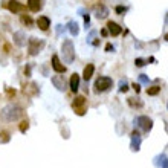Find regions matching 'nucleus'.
<instances>
[{
  "label": "nucleus",
  "mask_w": 168,
  "mask_h": 168,
  "mask_svg": "<svg viewBox=\"0 0 168 168\" xmlns=\"http://www.w3.org/2000/svg\"><path fill=\"white\" fill-rule=\"evenodd\" d=\"M23 115V110L15 106V104H8L2 109L0 112V118L5 121V122H14V121H18Z\"/></svg>",
  "instance_id": "f257e3e1"
},
{
  "label": "nucleus",
  "mask_w": 168,
  "mask_h": 168,
  "mask_svg": "<svg viewBox=\"0 0 168 168\" xmlns=\"http://www.w3.org/2000/svg\"><path fill=\"white\" fill-rule=\"evenodd\" d=\"M61 50H63V58H64V61L70 64V63L75 60V47H74V43H72V40H69V38L63 40Z\"/></svg>",
  "instance_id": "f03ea898"
},
{
  "label": "nucleus",
  "mask_w": 168,
  "mask_h": 168,
  "mask_svg": "<svg viewBox=\"0 0 168 168\" xmlns=\"http://www.w3.org/2000/svg\"><path fill=\"white\" fill-rule=\"evenodd\" d=\"M113 86V80L110 77H99L96 81H95V93H102V92H107L110 87Z\"/></svg>",
  "instance_id": "7ed1b4c3"
},
{
  "label": "nucleus",
  "mask_w": 168,
  "mask_h": 168,
  "mask_svg": "<svg viewBox=\"0 0 168 168\" xmlns=\"http://www.w3.org/2000/svg\"><path fill=\"white\" fill-rule=\"evenodd\" d=\"M43 46H44V42H43V40H38V38H35V37L29 38V42H28V50H29V55H32V57L38 55L40 50L43 49Z\"/></svg>",
  "instance_id": "20e7f679"
},
{
  "label": "nucleus",
  "mask_w": 168,
  "mask_h": 168,
  "mask_svg": "<svg viewBox=\"0 0 168 168\" xmlns=\"http://www.w3.org/2000/svg\"><path fill=\"white\" fill-rule=\"evenodd\" d=\"M72 109L75 110V113L78 115V116H83L84 113H86V110H87V107H86V98L84 96H75V99H74V102H72Z\"/></svg>",
  "instance_id": "39448f33"
},
{
  "label": "nucleus",
  "mask_w": 168,
  "mask_h": 168,
  "mask_svg": "<svg viewBox=\"0 0 168 168\" xmlns=\"http://www.w3.org/2000/svg\"><path fill=\"white\" fill-rule=\"evenodd\" d=\"M134 124L136 127H139L142 131H150L151 130V127H153V121L148 118V116H138L136 119H134Z\"/></svg>",
  "instance_id": "423d86ee"
},
{
  "label": "nucleus",
  "mask_w": 168,
  "mask_h": 168,
  "mask_svg": "<svg viewBox=\"0 0 168 168\" xmlns=\"http://www.w3.org/2000/svg\"><path fill=\"white\" fill-rule=\"evenodd\" d=\"M130 138H131V142H130L131 150H133V151H139V148H141V142H142V136H141V133L134 130V131H131Z\"/></svg>",
  "instance_id": "0eeeda50"
},
{
  "label": "nucleus",
  "mask_w": 168,
  "mask_h": 168,
  "mask_svg": "<svg viewBox=\"0 0 168 168\" xmlns=\"http://www.w3.org/2000/svg\"><path fill=\"white\" fill-rule=\"evenodd\" d=\"M52 84H54V87H57V90H60V92H64V90H66V80H64L63 75H55V77H52Z\"/></svg>",
  "instance_id": "6e6552de"
},
{
  "label": "nucleus",
  "mask_w": 168,
  "mask_h": 168,
  "mask_svg": "<svg viewBox=\"0 0 168 168\" xmlns=\"http://www.w3.org/2000/svg\"><path fill=\"white\" fill-rule=\"evenodd\" d=\"M8 9H9L11 12H14V14H18V12H23V11L26 9V6H25L23 3L17 2V0H11V2L8 3Z\"/></svg>",
  "instance_id": "1a4fd4ad"
},
{
  "label": "nucleus",
  "mask_w": 168,
  "mask_h": 168,
  "mask_svg": "<svg viewBox=\"0 0 168 168\" xmlns=\"http://www.w3.org/2000/svg\"><path fill=\"white\" fill-rule=\"evenodd\" d=\"M52 69L57 72V74H64L66 72V67L61 64V61H60V58H58V55H54L52 57Z\"/></svg>",
  "instance_id": "9d476101"
},
{
  "label": "nucleus",
  "mask_w": 168,
  "mask_h": 168,
  "mask_svg": "<svg viewBox=\"0 0 168 168\" xmlns=\"http://www.w3.org/2000/svg\"><path fill=\"white\" fill-rule=\"evenodd\" d=\"M107 31H109L113 37H118V35L122 32V28H121L118 23H115V22H109V23H107Z\"/></svg>",
  "instance_id": "9b49d317"
},
{
  "label": "nucleus",
  "mask_w": 168,
  "mask_h": 168,
  "mask_svg": "<svg viewBox=\"0 0 168 168\" xmlns=\"http://www.w3.org/2000/svg\"><path fill=\"white\" fill-rule=\"evenodd\" d=\"M14 43H15L18 47H23V46L26 44V35H25L23 31H17V32H14Z\"/></svg>",
  "instance_id": "f8f14e48"
},
{
  "label": "nucleus",
  "mask_w": 168,
  "mask_h": 168,
  "mask_svg": "<svg viewBox=\"0 0 168 168\" xmlns=\"http://www.w3.org/2000/svg\"><path fill=\"white\" fill-rule=\"evenodd\" d=\"M37 26H38L42 31H47L49 26H50V20H49V17H46V15H40V17L37 18Z\"/></svg>",
  "instance_id": "ddd939ff"
},
{
  "label": "nucleus",
  "mask_w": 168,
  "mask_h": 168,
  "mask_svg": "<svg viewBox=\"0 0 168 168\" xmlns=\"http://www.w3.org/2000/svg\"><path fill=\"white\" fill-rule=\"evenodd\" d=\"M154 165L158 168H168V158L165 154H159L154 158Z\"/></svg>",
  "instance_id": "4468645a"
},
{
  "label": "nucleus",
  "mask_w": 168,
  "mask_h": 168,
  "mask_svg": "<svg viewBox=\"0 0 168 168\" xmlns=\"http://www.w3.org/2000/svg\"><path fill=\"white\" fill-rule=\"evenodd\" d=\"M78 89H80V75L72 74V77H70V90L75 93V92H78Z\"/></svg>",
  "instance_id": "2eb2a0df"
},
{
  "label": "nucleus",
  "mask_w": 168,
  "mask_h": 168,
  "mask_svg": "<svg viewBox=\"0 0 168 168\" xmlns=\"http://www.w3.org/2000/svg\"><path fill=\"white\" fill-rule=\"evenodd\" d=\"M43 3L42 0H28V8L32 11V12H38L42 9Z\"/></svg>",
  "instance_id": "dca6fc26"
},
{
  "label": "nucleus",
  "mask_w": 168,
  "mask_h": 168,
  "mask_svg": "<svg viewBox=\"0 0 168 168\" xmlns=\"http://www.w3.org/2000/svg\"><path fill=\"white\" fill-rule=\"evenodd\" d=\"M93 72H95V66L93 64H87L86 67H84V72H83V78L86 81H89L90 78H92V75H93Z\"/></svg>",
  "instance_id": "f3484780"
},
{
  "label": "nucleus",
  "mask_w": 168,
  "mask_h": 168,
  "mask_svg": "<svg viewBox=\"0 0 168 168\" xmlns=\"http://www.w3.org/2000/svg\"><path fill=\"white\" fill-rule=\"evenodd\" d=\"M107 15H109V9L104 5H99V8L96 9V17L98 18H106Z\"/></svg>",
  "instance_id": "a211bd4d"
},
{
  "label": "nucleus",
  "mask_w": 168,
  "mask_h": 168,
  "mask_svg": "<svg viewBox=\"0 0 168 168\" xmlns=\"http://www.w3.org/2000/svg\"><path fill=\"white\" fill-rule=\"evenodd\" d=\"M67 28H69V31H70V34H72L74 37H77V35L80 34V28H78V23H77V22H69Z\"/></svg>",
  "instance_id": "6ab92c4d"
},
{
  "label": "nucleus",
  "mask_w": 168,
  "mask_h": 168,
  "mask_svg": "<svg viewBox=\"0 0 168 168\" xmlns=\"http://www.w3.org/2000/svg\"><path fill=\"white\" fill-rule=\"evenodd\" d=\"M159 92H161V87H159V86H151V87L147 89V93H148L150 96H154V95H158Z\"/></svg>",
  "instance_id": "aec40b11"
},
{
  "label": "nucleus",
  "mask_w": 168,
  "mask_h": 168,
  "mask_svg": "<svg viewBox=\"0 0 168 168\" xmlns=\"http://www.w3.org/2000/svg\"><path fill=\"white\" fill-rule=\"evenodd\" d=\"M9 134L6 131H0V144H8L9 142Z\"/></svg>",
  "instance_id": "412c9836"
},
{
  "label": "nucleus",
  "mask_w": 168,
  "mask_h": 168,
  "mask_svg": "<svg viewBox=\"0 0 168 168\" xmlns=\"http://www.w3.org/2000/svg\"><path fill=\"white\" fill-rule=\"evenodd\" d=\"M128 104H130L131 107H142V106H144L142 101H134V98H128Z\"/></svg>",
  "instance_id": "4be33fe9"
},
{
  "label": "nucleus",
  "mask_w": 168,
  "mask_h": 168,
  "mask_svg": "<svg viewBox=\"0 0 168 168\" xmlns=\"http://www.w3.org/2000/svg\"><path fill=\"white\" fill-rule=\"evenodd\" d=\"M22 22H23V25H28V26L32 25V18H31L29 15H23V17H22Z\"/></svg>",
  "instance_id": "5701e85b"
},
{
  "label": "nucleus",
  "mask_w": 168,
  "mask_h": 168,
  "mask_svg": "<svg viewBox=\"0 0 168 168\" xmlns=\"http://www.w3.org/2000/svg\"><path fill=\"white\" fill-rule=\"evenodd\" d=\"M139 81H141L142 84H148L150 83V78H148L145 74H141V75H139Z\"/></svg>",
  "instance_id": "b1692460"
},
{
  "label": "nucleus",
  "mask_w": 168,
  "mask_h": 168,
  "mask_svg": "<svg viewBox=\"0 0 168 168\" xmlns=\"http://www.w3.org/2000/svg\"><path fill=\"white\" fill-rule=\"evenodd\" d=\"M28 128H29V122H28V121H23V122L20 124V131H22V133H25Z\"/></svg>",
  "instance_id": "393cba45"
},
{
  "label": "nucleus",
  "mask_w": 168,
  "mask_h": 168,
  "mask_svg": "<svg viewBox=\"0 0 168 168\" xmlns=\"http://www.w3.org/2000/svg\"><path fill=\"white\" fill-rule=\"evenodd\" d=\"M128 90V86H127V83L122 80L121 83H119V92H127Z\"/></svg>",
  "instance_id": "a878e982"
},
{
  "label": "nucleus",
  "mask_w": 168,
  "mask_h": 168,
  "mask_svg": "<svg viewBox=\"0 0 168 168\" xmlns=\"http://www.w3.org/2000/svg\"><path fill=\"white\" fill-rule=\"evenodd\" d=\"M134 64H136L138 67H142V66H145V60H142V58H136V60H134Z\"/></svg>",
  "instance_id": "bb28decb"
},
{
  "label": "nucleus",
  "mask_w": 168,
  "mask_h": 168,
  "mask_svg": "<svg viewBox=\"0 0 168 168\" xmlns=\"http://www.w3.org/2000/svg\"><path fill=\"white\" fill-rule=\"evenodd\" d=\"M126 11H127L126 6H121V5H119V6H116V12H118L119 15H122V14H124Z\"/></svg>",
  "instance_id": "cd10ccee"
},
{
  "label": "nucleus",
  "mask_w": 168,
  "mask_h": 168,
  "mask_svg": "<svg viewBox=\"0 0 168 168\" xmlns=\"http://www.w3.org/2000/svg\"><path fill=\"white\" fill-rule=\"evenodd\" d=\"M84 15V25H86V29L89 28V23H90V17H89V14H83Z\"/></svg>",
  "instance_id": "c85d7f7f"
},
{
  "label": "nucleus",
  "mask_w": 168,
  "mask_h": 168,
  "mask_svg": "<svg viewBox=\"0 0 168 168\" xmlns=\"http://www.w3.org/2000/svg\"><path fill=\"white\" fill-rule=\"evenodd\" d=\"M25 75L26 77H31V66H26L25 67Z\"/></svg>",
  "instance_id": "c756f323"
},
{
  "label": "nucleus",
  "mask_w": 168,
  "mask_h": 168,
  "mask_svg": "<svg viewBox=\"0 0 168 168\" xmlns=\"http://www.w3.org/2000/svg\"><path fill=\"white\" fill-rule=\"evenodd\" d=\"M106 50H107V52H113V50H115L113 44H107V46H106Z\"/></svg>",
  "instance_id": "7c9ffc66"
},
{
  "label": "nucleus",
  "mask_w": 168,
  "mask_h": 168,
  "mask_svg": "<svg viewBox=\"0 0 168 168\" xmlns=\"http://www.w3.org/2000/svg\"><path fill=\"white\" fill-rule=\"evenodd\" d=\"M101 35H102V37H107V35H109V31H107V29H101Z\"/></svg>",
  "instance_id": "2f4dec72"
},
{
  "label": "nucleus",
  "mask_w": 168,
  "mask_h": 168,
  "mask_svg": "<svg viewBox=\"0 0 168 168\" xmlns=\"http://www.w3.org/2000/svg\"><path fill=\"white\" fill-rule=\"evenodd\" d=\"M133 89H134V90H136V93H138V92H139V90H141V86H139V84H133Z\"/></svg>",
  "instance_id": "473e14b6"
},
{
  "label": "nucleus",
  "mask_w": 168,
  "mask_h": 168,
  "mask_svg": "<svg viewBox=\"0 0 168 168\" xmlns=\"http://www.w3.org/2000/svg\"><path fill=\"white\" fill-rule=\"evenodd\" d=\"M6 92H8V95H9V96H12V95H15V90H11V89H6Z\"/></svg>",
  "instance_id": "72a5a7b5"
},
{
  "label": "nucleus",
  "mask_w": 168,
  "mask_h": 168,
  "mask_svg": "<svg viewBox=\"0 0 168 168\" xmlns=\"http://www.w3.org/2000/svg\"><path fill=\"white\" fill-rule=\"evenodd\" d=\"M165 23L168 25V14H167V17H165Z\"/></svg>",
  "instance_id": "f704fd0d"
},
{
  "label": "nucleus",
  "mask_w": 168,
  "mask_h": 168,
  "mask_svg": "<svg viewBox=\"0 0 168 168\" xmlns=\"http://www.w3.org/2000/svg\"><path fill=\"white\" fill-rule=\"evenodd\" d=\"M165 40H167V42H168V34H165Z\"/></svg>",
  "instance_id": "c9c22d12"
},
{
  "label": "nucleus",
  "mask_w": 168,
  "mask_h": 168,
  "mask_svg": "<svg viewBox=\"0 0 168 168\" xmlns=\"http://www.w3.org/2000/svg\"><path fill=\"white\" fill-rule=\"evenodd\" d=\"M167 107H168V104H167Z\"/></svg>",
  "instance_id": "e433bc0d"
}]
</instances>
